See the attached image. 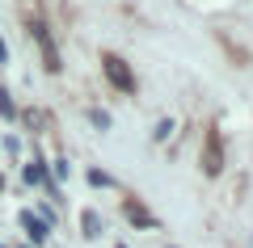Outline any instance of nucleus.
Here are the masks:
<instances>
[{"label":"nucleus","instance_id":"nucleus-9","mask_svg":"<svg viewBox=\"0 0 253 248\" xmlns=\"http://www.w3.org/2000/svg\"><path fill=\"white\" fill-rule=\"evenodd\" d=\"M0 114H4V118H13V114H17V106H13V97H9L4 89H0Z\"/></svg>","mask_w":253,"mask_h":248},{"label":"nucleus","instance_id":"nucleus-2","mask_svg":"<svg viewBox=\"0 0 253 248\" xmlns=\"http://www.w3.org/2000/svg\"><path fill=\"white\" fill-rule=\"evenodd\" d=\"M30 34H34V42L42 46V63H46V71H59L63 63H59V51H55V38L46 34V26H42V21H34V26H30Z\"/></svg>","mask_w":253,"mask_h":248},{"label":"nucleus","instance_id":"nucleus-8","mask_svg":"<svg viewBox=\"0 0 253 248\" xmlns=\"http://www.w3.org/2000/svg\"><path fill=\"white\" fill-rule=\"evenodd\" d=\"M169 135H173V122H169V118H165V122H156V131H152V139H156V143H165Z\"/></svg>","mask_w":253,"mask_h":248},{"label":"nucleus","instance_id":"nucleus-10","mask_svg":"<svg viewBox=\"0 0 253 248\" xmlns=\"http://www.w3.org/2000/svg\"><path fill=\"white\" fill-rule=\"evenodd\" d=\"M89 185H110V177H106V173H97V169H93V173H89Z\"/></svg>","mask_w":253,"mask_h":248},{"label":"nucleus","instance_id":"nucleus-5","mask_svg":"<svg viewBox=\"0 0 253 248\" xmlns=\"http://www.w3.org/2000/svg\"><path fill=\"white\" fill-rule=\"evenodd\" d=\"M126 219H131V223H139V227H156V219L144 211V206H135V202H126Z\"/></svg>","mask_w":253,"mask_h":248},{"label":"nucleus","instance_id":"nucleus-13","mask_svg":"<svg viewBox=\"0 0 253 248\" xmlns=\"http://www.w3.org/2000/svg\"><path fill=\"white\" fill-rule=\"evenodd\" d=\"M118 248H123V244H118Z\"/></svg>","mask_w":253,"mask_h":248},{"label":"nucleus","instance_id":"nucleus-4","mask_svg":"<svg viewBox=\"0 0 253 248\" xmlns=\"http://www.w3.org/2000/svg\"><path fill=\"white\" fill-rule=\"evenodd\" d=\"M21 227H26V236L34 240V244H42V240H46V223L34 219V211H21Z\"/></svg>","mask_w":253,"mask_h":248},{"label":"nucleus","instance_id":"nucleus-7","mask_svg":"<svg viewBox=\"0 0 253 248\" xmlns=\"http://www.w3.org/2000/svg\"><path fill=\"white\" fill-rule=\"evenodd\" d=\"M84 236H101V219H97V211H84Z\"/></svg>","mask_w":253,"mask_h":248},{"label":"nucleus","instance_id":"nucleus-3","mask_svg":"<svg viewBox=\"0 0 253 248\" xmlns=\"http://www.w3.org/2000/svg\"><path fill=\"white\" fill-rule=\"evenodd\" d=\"M203 169H207V177H215V173L224 169V139H219V131L207 135V156H203Z\"/></svg>","mask_w":253,"mask_h":248},{"label":"nucleus","instance_id":"nucleus-11","mask_svg":"<svg viewBox=\"0 0 253 248\" xmlns=\"http://www.w3.org/2000/svg\"><path fill=\"white\" fill-rule=\"evenodd\" d=\"M89 118H93V122H97V126H101V131H106V126H110V114H101V109H93V114H89Z\"/></svg>","mask_w":253,"mask_h":248},{"label":"nucleus","instance_id":"nucleus-6","mask_svg":"<svg viewBox=\"0 0 253 248\" xmlns=\"http://www.w3.org/2000/svg\"><path fill=\"white\" fill-rule=\"evenodd\" d=\"M26 181H30V185H46V169L38 164V160H34V164L26 169Z\"/></svg>","mask_w":253,"mask_h":248},{"label":"nucleus","instance_id":"nucleus-12","mask_svg":"<svg viewBox=\"0 0 253 248\" xmlns=\"http://www.w3.org/2000/svg\"><path fill=\"white\" fill-rule=\"evenodd\" d=\"M4 59H9V46H4V42H0V63H4Z\"/></svg>","mask_w":253,"mask_h":248},{"label":"nucleus","instance_id":"nucleus-1","mask_svg":"<svg viewBox=\"0 0 253 248\" xmlns=\"http://www.w3.org/2000/svg\"><path fill=\"white\" fill-rule=\"evenodd\" d=\"M101 68H106L110 84H114L118 93H135V76H131V68H126L118 55H106V59H101Z\"/></svg>","mask_w":253,"mask_h":248}]
</instances>
